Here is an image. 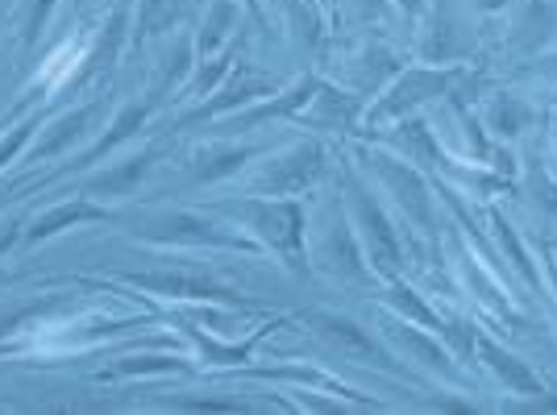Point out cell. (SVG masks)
Segmentation results:
<instances>
[{
  "label": "cell",
  "instance_id": "obj_2",
  "mask_svg": "<svg viewBox=\"0 0 557 415\" xmlns=\"http://www.w3.org/2000/svg\"><path fill=\"white\" fill-rule=\"evenodd\" d=\"M474 349H479V357H483V362H487V366L495 369V374H499V378H504V382H508V387H511L516 394H536V399L545 394V382L536 378L533 369L524 366V362H520L516 353H508V349L495 345L491 337H483V332H479V341H474Z\"/></svg>",
  "mask_w": 557,
  "mask_h": 415
},
{
  "label": "cell",
  "instance_id": "obj_7",
  "mask_svg": "<svg viewBox=\"0 0 557 415\" xmlns=\"http://www.w3.org/2000/svg\"><path fill=\"white\" fill-rule=\"evenodd\" d=\"M387 175H392V184L399 187V200L408 208H417V216L424 221V216H429V204H424V187H420L417 175H404V171H387Z\"/></svg>",
  "mask_w": 557,
  "mask_h": 415
},
{
  "label": "cell",
  "instance_id": "obj_6",
  "mask_svg": "<svg viewBox=\"0 0 557 415\" xmlns=\"http://www.w3.org/2000/svg\"><path fill=\"white\" fill-rule=\"evenodd\" d=\"M495 232H499V241H504V254L516 262V271L529 278V287H541V278H536V271H533V262H529V254H524V246H520V237L508 229V221L504 216H495Z\"/></svg>",
  "mask_w": 557,
  "mask_h": 415
},
{
  "label": "cell",
  "instance_id": "obj_8",
  "mask_svg": "<svg viewBox=\"0 0 557 415\" xmlns=\"http://www.w3.org/2000/svg\"><path fill=\"white\" fill-rule=\"evenodd\" d=\"M479 4V13H504L511 0H474Z\"/></svg>",
  "mask_w": 557,
  "mask_h": 415
},
{
  "label": "cell",
  "instance_id": "obj_9",
  "mask_svg": "<svg viewBox=\"0 0 557 415\" xmlns=\"http://www.w3.org/2000/svg\"><path fill=\"white\" fill-rule=\"evenodd\" d=\"M420 4H424V0H404V9H412V13H417Z\"/></svg>",
  "mask_w": 557,
  "mask_h": 415
},
{
  "label": "cell",
  "instance_id": "obj_1",
  "mask_svg": "<svg viewBox=\"0 0 557 415\" xmlns=\"http://www.w3.org/2000/svg\"><path fill=\"white\" fill-rule=\"evenodd\" d=\"M557 34V4L554 0H524L520 9V22L511 29V42L508 47L516 54H536L554 42Z\"/></svg>",
  "mask_w": 557,
  "mask_h": 415
},
{
  "label": "cell",
  "instance_id": "obj_5",
  "mask_svg": "<svg viewBox=\"0 0 557 415\" xmlns=\"http://www.w3.org/2000/svg\"><path fill=\"white\" fill-rule=\"evenodd\" d=\"M462 50L466 47L458 42V22H454V13H449V9H442V13L433 17V25H429L424 54H429V59H437V63H445V59H458Z\"/></svg>",
  "mask_w": 557,
  "mask_h": 415
},
{
  "label": "cell",
  "instance_id": "obj_3",
  "mask_svg": "<svg viewBox=\"0 0 557 415\" xmlns=\"http://www.w3.org/2000/svg\"><path fill=\"white\" fill-rule=\"evenodd\" d=\"M487 125L499 138H516V134H524V129L533 125V109H529L524 96H495V100H491Z\"/></svg>",
  "mask_w": 557,
  "mask_h": 415
},
{
  "label": "cell",
  "instance_id": "obj_4",
  "mask_svg": "<svg viewBox=\"0 0 557 415\" xmlns=\"http://www.w3.org/2000/svg\"><path fill=\"white\" fill-rule=\"evenodd\" d=\"M454 84H458V71H417V75H408V79L399 84L395 109L417 104V100H429V96L445 92V88H454Z\"/></svg>",
  "mask_w": 557,
  "mask_h": 415
}]
</instances>
